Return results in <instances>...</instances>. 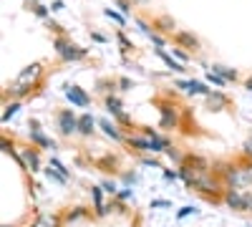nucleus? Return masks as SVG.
<instances>
[{"label": "nucleus", "mask_w": 252, "mask_h": 227, "mask_svg": "<svg viewBox=\"0 0 252 227\" xmlns=\"http://www.w3.org/2000/svg\"><path fill=\"white\" fill-rule=\"evenodd\" d=\"M40 71H43V68H40V64H33V66H28L26 71H20V76L13 81V86H10V96H13V98L23 96V94L35 84V81H38Z\"/></svg>", "instance_id": "f257e3e1"}, {"label": "nucleus", "mask_w": 252, "mask_h": 227, "mask_svg": "<svg viewBox=\"0 0 252 227\" xmlns=\"http://www.w3.org/2000/svg\"><path fill=\"white\" fill-rule=\"evenodd\" d=\"M53 46H56V51H58V56L63 61H81V58H86V51L78 48L76 43H71V40H66V38H56Z\"/></svg>", "instance_id": "f03ea898"}, {"label": "nucleus", "mask_w": 252, "mask_h": 227, "mask_svg": "<svg viewBox=\"0 0 252 227\" xmlns=\"http://www.w3.org/2000/svg\"><path fill=\"white\" fill-rule=\"evenodd\" d=\"M58 129H61V134H63V136H71V134H76V131H78V119L73 116V111H71V109L58 111Z\"/></svg>", "instance_id": "7ed1b4c3"}, {"label": "nucleus", "mask_w": 252, "mask_h": 227, "mask_svg": "<svg viewBox=\"0 0 252 227\" xmlns=\"http://www.w3.org/2000/svg\"><path fill=\"white\" fill-rule=\"evenodd\" d=\"M66 98L71 101L73 106H81V109L91 104V96L83 91L81 86H66Z\"/></svg>", "instance_id": "20e7f679"}, {"label": "nucleus", "mask_w": 252, "mask_h": 227, "mask_svg": "<svg viewBox=\"0 0 252 227\" xmlns=\"http://www.w3.org/2000/svg\"><path fill=\"white\" fill-rule=\"evenodd\" d=\"M129 147H136L139 152H157V141L149 136H126Z\"/></svg>", "instance_id": "39448f33"}, {"label": "nucleus", "mask_w": 252, "mask_h": 227, "mask_svg": "<svg viewBox=\"0 0 252 227\" xmlns=\"http://www.w3.org/2000/svg\"><path fill=\"white\" fill-rule=\"evenodd\" d=\"M177 89H182L187 94H209V89L202 81H177Z\"/></svg>", "instance_id": "423d86ee"}, {"label": "nucleus", "mask_w": 252, "mask_h": 227, "mask_svg": "<svg viewBox=\"0 0 252 227\" xmlns=\"http://www.w3.org/2000/svg\"><path fill=\"white\" fill-rule=\"evenodd\" d=\"M227 204L232 210H247V199H245V192H237V190H232V192H227Z\"/></svg>", "instance_id": "0eeeda50"}, {"label": "nucleus", "mask_w": 252, "mask_h": 227, "mask_svg": "<svg viewBox=\"0 0 252 227\" xmlns=\"http://www.w3.org/2000/svg\"><path fill=\"white\" fill-rule=\"evenodd\" d=\"M96 124H98V121H96L91 114H83V116H78V134H83V136H91Z\"/></svg>", "instance_id": "6e6552de"}, {"label": "nucleus", "mask_w": 252, "mask_h": 227, "mask_svg": "<svg viewBox=\"0 0 252 227\" xmlns=\"http://www.w3.org/2000/svg\"><path fill=\"white\" fill-rule=\"evenodd\" d=\"M177 124H179V119H177V109L174 106H164L161 109V127H166V129H174L177 127Z\"/></svg>", "instance_id": "1a4fd4ad"}, {"label": "nucleus", "mask_w": 252, "mask_h": 227, "mask_svg": "<svg viewBox=\"0 0 252 227\" xmlns=\"http://www.w3.org/2000/svg\"><path fill=\"white\" fill-rule=\"evenodd\" d=\"M31 141L38 144V147H43V149H56V144H53L43 131H40V129H31Z\"/></svg>", "instance_id": "9d476101"}, {"label": "nucleus", "mask_w": 252, "mask_h": 227, "mask_svg": "<svg viewBox=\"0 0 252 227\" xmlns=\"http://www.w3.org/2000/svg\"><path fill=\"white\" fill-rule=\"evenodd\" d=\"M177 40H179L182 46H187L189 51H197V48H199V40H197V35H192V33L179 31V33H177Z\"/></svg>", "instance_id": "9b49d317"}, {"label": "nucleus", "mask_w": 252, "mask_h": 227, "mask_svg": "<svg viewBox=\"0 0 252 227\" xmlns=\"http://www.w3.org/2000/svg\"><path fill=\"white\" fill-rule=\"evenodd\" d=\"M98 127L103 129V134H106V136H111V139H116V141H121V139H124V136H121V131L114 127V124H111L109 119H101V121H98Z\"/></svg>", "instance_id": "f8f14e48"}, {"label": "nucleus", "mask_w": 252, "mask_h": 227, "mask_svg": "<svg viewBox=\"0 0 252 227\" xmlns=\"http://www.w3.org/2000/svg\"><path fill=\"white\" fill-rule=\"evenodd\" d=\"M157 56H159V58H161V61H164V64H166V66H169L172 71H179V73L184 71V66H182V64H177V61H174V58H172L169 53H166V51H161V48H157Z\"/></svg>", "instance_id": "ddd939ff"}, {"label": "nucleus", "mask_w": 252, "mask_h": 227, "mask_svg": "<svg viewBox=\"0 0 252 227\" xmlns=\"http://www.w3.org/2000/svg\"><path fill=\"white\" fill-rule=\"evenodd\" d=\"M154 26H157L159 31H164V33H174V20H172L169 15L157 18V20H154Z\"/></svg>", "instance_id": "4468645a"}, {"label": "nucleus", "mask_w": 252, "mask_h": 227, "mask_svg": "<svg viewBox=\"0 0 252 227\" xmlns=\"http://www.w3.org/2000/svg\"><path fill=\"white\" fill-rule=\"evenodd\" d=\"M207 98H209V106H212L215 111H222L227 106V98L222 94H207Z\"/></svg>", "instance_id": "2eb2a0df"}, {"label": "nucleus", "mask_w": 252, "mask_h": 227, "mask_svg": "<svg viewBox=\"0 0 252 227\" xmlns=\"http://www.w3.org/2000/svg\"><path fill=\"white\" fill-rule=\"evenodd\" d=\"M212 71H215V73H220L224 81H235V78H237V71L227 68V66H220V64H217V66H212Z\"/></svg>", "instance_id": "dca6fc26"}, {"label": "nucleus", "mask_w": 252, "mask_h": 227, "mask_svg": "<svg viewBox=\"0 0 252 227\" xmlns=\"http://www.w3.org/2000/svg\"><path fill=\"white\" fill-rule=\"evenodd\" d=\"M26 159H28V164H31V169H33V172H38L40 164H38V154H35L33 149H28V152H26Z\"/></svg>", "instance_id": "f3484780"}, {"label": "nucleus", "mask_w": 252, "mask_h": 227, "mask_svg": "<svg viewBox=\"0 0 252 227\" xmlns=\"http://www.w3.org/2000/svg\"><path fill=\"white\" fill-rule=\"evenodd\" d=\"M91 192H94V202H96V212H98V215H103L106 210H103V204H101V187H94Z\"/></svg>", "instance_id": "a211bd4d"}, {"label": "nucleus", "mask_w": 252, "mask_h": 227, "mask_svg": "<svg viewBox=\"0 0 252 227\" xmlns=\"http://www.w3.org/2000/svg\"><path fill=\"white\" fill-rule=\"evenodd\" d=\"M18 109H20V104L18 101H13L10 106H5V114H3V121H8V119H13L15 114H18Z\"/></svg>", "instance_id": "6ab92c4d"}, {"label": "nucleus", "mask_w": 252, "mask_h": 227, "mask_svg": "<svg viewBox=\"0 0 252 227\" xmlns=\"http://www.w3.org/2000/svg\"><path fill=\"white\" fill-rule=\"evenodd\" d=\"M103 13H106L109 18H114V20H116V23H121V26L126 23V20H124V15H119V13H116V10H111V8H106V10H103Z\"/></svg>", "instance_id": "aec40b11"}, {"label": "nucleus", "mask_w": 252, "mask_h": 227, "mask_svg": "<svg viewBox=\"0 0 252 227\" xmlns=\"http://www.w3.org/2000/svg\"><path fill=\"white\" fill-rule=\"evenodd\" d=\"M146 35H149V38H152V40H154V43H157V46H159V48H161V46H164V38H161V35H157V33H154V31H149V33H146Z\"/></svg>", "instance_id": "412c9836"}, {"label": "nucleus", "mask_w": 252, "mask_h": 227, "mask_svg": "<svg viewBox=\"0 0 252 227\" xmlns=\"http://www.w3.org/2000/svg\"><path fill=\"white\" fill-rule=\"evenodd\" d=\"M51 164H53V167H56V169H58L61 174H66V177H68V169H66V167H63V164H61L58 159H51Z\"/></svg>", "instance_id": "4be33fe9"}, {"label": "nucleus", "mask_w": 252, "mask_h": 227, "mask_svg": "<svg viewBox=\"0 0 252 227\" xmlns=\"http://www.w3.org/2000/svg\"><path fill=\"white\" fill-rule=\"evenodd\" d=\"M35 15H38V18H48V10H46V5H35Z\"/></svg>", "instance_id": "5701e85b"}, {"label": "nucleus", "mask_w": 252, "mask_h": 227, "mask_svg": "<svg viewBox=\"0 0 252 227\" xmlns=\"http://www.w3.org/2000/svg\"><path fill=\"white\" fill-rule=\"evenodd\" d=\"M103 190H106L109 195H116V184L114 182H103Z\"/></svg>", "instance_id": "b1692460"}, {"label": "nucleus", "mask_w": 252, "mask_h": 227, "mask_svg": "<svg viewBox=\"0 0 252 227\" xmlns=\"http://www.w3.org/2000/svg\"><path fill=\"white\" fill-rule=\"evenodd\" d=\"M119 43L124 46V51H126V48H131V43L126 40V35H124V33H119Z\"/></svg>", "instance_id": "393cba45"}, {"label": "nucleus", "mask_w": 252, "mask_h": 227, "mask_svg": "<svg viewBox=\"0 0 252 227\" xmlns=\"http://www.w3.org/2000/svg\"><path fill=\"white\" fill-rule=\"evenodd\" d=\"M119 8H121L124 13H129V8H131V5H129V0H119Z\"/></svg>", "instance_id": "a878e982"}, {"label": "nucleus", "mask_w": 252, "mask_h": 227, "mask_svg": "<svg viewBox=\"0 0 252 227\" xmlns=\"http://www.w3.org/2000/svg\"><path fill=\"white\" fill-rule=\"evenodd\" d=\"M152 207H169V202H166V199H157V202H152Z\"/></svg>", "instance_id": "bb28decb"}, {"label": "nucleus", "mask_w": 252, "mask_h": 227, "mask_svg": "<svg viewBox=\"0 0 252 227\" xmlns=\"http://www.w3.org/2000/svg\"><path fill=\"white\" fill-rule=\"evenodd\" d=\"M189 212H194V207H182V210H179V217H187Z\"/></svg>", "instance_id": "cd10ccee"}, {"label": "nucleus", "mask_w": 252, "mask_h": 227, "mask_svg": "<svg viewBox=\"0 0 252 227\" xmlns=\"http://www.w3.org/2000/svg\"><path fill=\"white\" fill-rule=\"evenodd\" d=\"M174 53H177V58H179V61H187V58H189V56H187L184 51H179V48H174Z\"/></svg>", "instance_id": "c85d7f7f"}, {"label": "nucleus", "mask_w": 252, "mask_h": 227, "mask_svg": "<svg viewBox=\"0 0 252 227\" xmlns=\"http://www.w3.org/2000/svg\"><path fill=\"white\" fill-rule=\"evenodd\" d=\"M245 154H247V157H252V139L245 144Z\"/></svg>", "instance_id": "c756f323"}, {"label": "nucleus", "mask_w": 252, "mask_h": 227, "mask_svg": "<svg viewBox=\"0 0 252 227\" xmlns=\"http://www.w3.org/2000/svg\"><path fill=\"white\" fill-rule=\"evenodd\" d=\"M51 10H63V3H61V0H56V3L51 5Z\"/></svg>", "instance_id": "7c9ffc66"}, {"label": "nucleus", "mask_w": 252, "mask_h": 227, "mask_svg": "<svg viewBox=\"0 0 252 227\" xmlns=\"http://www.w3.org/2000/svg\"><path fill=\"white\" fill-rule=\"evenodd\" d=\"M245 199H247V210H252V195L250 192H245Z\"/></svg>", "instance_id": "2f4dec72"}, {"label": "nucleus", "mask_w": 252, "mask_h": 227, "mask_svg": "<svg viewBox=\"0 0 252 227\" xmlns=\"http://www.w3.org/2000/svg\"><path fill=\"white\" fill-rule=\"evenodd\" d=\"M247 89H250V91H252V76H250V78H247Z\"/></svg>", "instance_id": "473e14b6"}]
</instances>
